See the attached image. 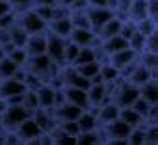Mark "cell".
I'll return each mask as SVG.
<instances>
[{
    "label": "cell",
    "mask_w": 158,
    "mask_h": 145,
    "mask_svg": "<svg viewBox=\"0 0 158 145\" xmlns=\"http://www.w3.org/2000/svg\"><path fill=\"white\" fill-rule=\"evenodd\" d=\"M32 112L24 104H6L2 112V125L6 130H15L19 123H23L26 117H30Z\"/></svg>",
    "instance_id": "1"
},
{
    "label": "cell",
    "mask_w": 158,
    "mask_h": 145,
    "mask_svg": "<svg viewBox=\"0 0 158 145\" xmlns=\"http://www.w3.org/2000/svg\"><path fill=\"white\" fill-rule=\"evenodd\" d=\"M17 23L26 30L28 35H30V34H37V32H45V30H47V23L34 11V8H30V10L19 13V15H17Z\"/></svg>",
    "instance_id": "2"
},
{
    "label": "cell",
    "mask_w": 158,
    "mask_h": 145,
    "mask_svg": "<svg viewBox=\"0 0 158 145\" xmlns=\"http://www.w3.org/2000/svg\"><path fill=\"white\" fill-rule=\"evenodd\" d=\"M47 34V48H45V54L58 65H65V60H63V48H65V41L63 37L52 34V32H45Z\"/></svg>",
    "instance_id": "3"
},
{
    "label": "cell",
    "mask_w": 158,
    "mask_h": 145,
    "mask_svg": "<svg viewBox=\"0 0 158 145\" xmlns=\"http://www.w3.org/2000/svg\"><path fill=\"white\" fill-rule=\"evenodd\" d=\"M15 134L21 139V143H24V141L26 143H37V139L43 134V130L39 128V125L35 123V119L30 115L23 123H19V126L15 128Z\"/></svg>",
    "instance_id": "4"
},
{
    "label": "cell",
    "mask_w": 158,
    "mask_h": 145,
    "mask_svg": "<svg viewBox=\"0 0 158 145\" xmlns=\"http://www.w3.org/2000/svg\"><path fill=\"white\" fill-rule=\"evenodd\" d=\"M114 10L112 8H106V6H88L86 8V15H88V19H89V24H91V30L97 34L101 28H102V24L108 21V19H112L114 17Z\"/></svg>",
    "instance_id": "5"
},
{
    "label": "cell",
    "mask_w": 158,
    "mask_h": 145,
    "mask_svg": "<svg viewBox=\"0 0 158 145\" xmlns=\"http://www.w3.org/2000/svg\"><path fill=\"white\" fill-rule=\"evenodd\" d=\"M67 39L73 41V43L78 45V47H91V45H95V43L99 41L97 34H95L91 28H74V26H73V30L69 32Z\"/></svg>",
    "instance_id": "6"
},
{
    "label": "cell",
    "mask_w": 158,
    "mask_h": 145,
    "mask_svg": "<svg viewBox=\"0 0 158 145\" xmlns=\"http://www.w3.org/2000/svg\"><path fill=\"white\" fill-rule=\"evenodd\" d=\"M63 97L67 102L78 106V108H89V101H88V89H80V88H73V86H63Z\"/></svg>",
    "instance_id": "7"
},
{
    "label": "cell",
    "mask_w": 158,
    "mask_h": 145,
    "mask_svg": "<svg viewBox=\"0 0 158 145\" xmlns=\"http://www.w3.org/2000/svg\"><path fill=\"white\" fill-rule=\"evenodd\" d=\"M45 32H37V34H30L28 35V39L24 43V50L28 52V56L45 54V48H47V34Z\"/></svg>",
    "instance_id": "8"
},
{
    "label": "cell",
    "mask_w": 158,
    "mask_h": 145,
    "mask_svg": "<svg viewBox=\"0 0 158 145\" xmlns=\"http://www.w3.org/2000/svg\"><path fill=\"white\" fill-rule=\"evenodd\" d=\"M26 91V84L17 78H4L0 80V99H8L13 95H23Z\"/></svg>",
    "instance_id": "9"
},
{
    "label": "cell",
    "mask_w": 158,
    "mask_h": 145,
    "mask_svg": "<svg viewBox=\"0 0 158 145\" xmlns=\"http://www.w3.org/2000/svg\"><path fill=\"white\" fill-rule=\"evenodd\" d=\"M95 114H97V121H99V126H101V125H106V123L119 117V106L114 101H106L95 110Z\"/></svg>",
    "instance_id": "10"
},
{
    "label": "cell",
    "mask_w": 158,
    "mask_h": 145,
    "mask_svg": "<svg viewBox=\"0 0 158 145\" xmlns=\"http://www.w3.org/2000/svg\"><path fill=\"white\" fill-rule=\"evenodd\" d=\"M47 30L52 32V34H56V35H60V37H63V39H67L69 32L73 30L71 17L67 15V17H58V19L48 21V23H47Z\"/></svg>",
    "instance_id": "11"
},
{
    "label": "cell",
    "mask_w": 158,
    "mask_h": 145,
    "mask_svg": "<svg viewBox=\"0 0 158 145\" xmlns=\"http://www.w3.org/2000/svg\"><path fill=\"white\" fill-rule=\"evenodd\" d=\"M134 60H138V54H136L130 47H125V48H121V50H117V52H114V54L108 56V61H110L112 65H115L119 71H121L125 65H128L130 61H134Z\"/></svg>",
    "instance_id": "12"
},
{
    "label": "cell",
    "mask_w": 158,
    "mask_h": 145,
    "mask_svg": "<svg viewBox=\"0 0 158 145\" xmlns=\"http://www.w3.org/2000/svg\"><path fill=\"white\" fill-rule=\"evenodd\" d=\"M35 97H37V106L39 108H54V88L48 86L47 82H43L41 86H37L35 89Z\"/></svg>",
    "instance_id": "13"
},
{
    "label": "cell",
    "mask_w": 158,
    "mask_h": 145,
    "mask_svg": "<svg viewBox=\"0 0 158 145\" xmlns=\"http://www.w3.org/2000/svg\"><path fill=\"white\" fill-rule=\"evenodd\" d=\"M127 17L132 21L147 17V0H130V4L127 6Z\"/></svg>",
    "instance_id": "14"
},
{
    "label": "cell",
    "mask_w": 158,
    "mask_h": 145,
    "mask_svg": "<svg viewBox=\"0 0 158 145\" xmlns=\"http://www.w3.org/2000/svg\"><path fill=\"white\" fill-rule=\"evenodd\" d=\"M139 97H143L149 104H158V82L149 80L143 86H139Z\"/></svg>",
    "instance_id": "15"
},
{
    "label": "cell",
    "mask_w": 158,
    "mask_h": 145,
    "mask_svg": "<svg viewBox=\"0 0 158 145\" xmlns=\"http://www.w3.org/2000/svg\"><path fill=\"white\" fill-rule=\"evenodd\" d=\"M99 75H101V78H102V82H104V84H112V82H115V80H119V78H121L119 69H117L115 65H112L108 60L101 63Z\"/></svg>",
    "instance_id": "16"
},
{
    "label": "cell",
    "mask_w": 158,
    "mask_h": 145,
    "mask_svg": "<svg viewBox=\"0 0 158 145\" xmlns=\"http://www.w3.org/2000/svg\"><path fill=\"white\" fill-rule=\"evenodd\" d=\"M8 34H10V41H11L15 47H24V43H26V39H28V34H26V30H24L17 21L8 28Z\"/></svg>",
    "instance_id": "17"
},
{
    "label": "cell",
    "mask_w": 158,
    "mask_h": 145,
    "mask_svg": "<svg viewBox=\"0 0 158 145\" xmlns=\"http://www.w3.org/2000/svg\"><path fill=\"white\" fill-rule=\"evenodd\" d=\"M82 77L86 78H93L95 75H99V69H101V61L99 60H93V61H88V63H80V65H73Z\"/></svg>",
    "instance_id": "18"
},
{
    "label": "cell",
    "mask_w": 158,
    "mask_h": 145,
    "mask_svg": "<svg viewBox=\"0 0 158 145\" xmlns=\"http://www.w3.org/2000/svg\"><path fill=\"white\" fill-rule=\"evenodd\" d=\"M119 119H123L127 125H130V126H138V125H141V121H143V117L138 114V112H134L130 106H123V108H119Z\"/></svg>",
    "instance_id": "19"
},
{
    "label": "cell",
    "mask_w": 158,
    "mask_h": 145,
    "mask_svg": "<svg viewBox=\"0 0 158 145\" xmlns=\"http://www.w3.org/2000/svg\"><path fill=\"white\" fill-rule=\"evenodd\" d=\"M93 60H97V50H95V47H93V45H91V47H80V48H78L76 58H74V61H73V65L88 63V61H93Z\"/></svg>",
    "instance_id": "20"
},
{
    "label": "cell",
    "mask_w": 158,
    "mask_h": 145,
    "mask_svg": "<svg viewBox=\"0 0 158 145\" xmlns=\"http://www.w3.org/2000/svg\"><path fill=\"white\" fill-rule=\"evenodd\" d=\"M17 67H21V65H17V63H15L13 60H10L8 56H2V58H0V80L11 78Z\"/></svg>",
    "instance_id": "21"
},
{
    "label": "cell",
    "mask_w": 158,
    "mask_h": 145,
    "mask_svg": "<svg viewBox=\"0 0 158 145\" xmlns=\"http://www.w3.org/2000/svg\"><path fill=\"white\" fill-rule=\"evenodd\" d=\"M136 23V30L138 32H141L143 35H151V34H154L156 32V19L154 17H143V19H139V21H134Z\"/></svg>",
    "instance_id": "22"
},
{
    "label": "cell",
    "mask_w": 158,
    "mask_h": 145,
    "mask_svg": "<svg viewBox=\"0 0 158 145\" xmlns=\"http://www.w3.org/2000/svg\"><path fill=\"white\" fill-rule=\"evenodd\" d=\"M145 41H147V35H143L141 32H138V30H136V32L128 37V47H130L138 56H139V54L145 50Z\"/></svg>",
    "instance_id": "23"
},
{
    "label": "cell",
    "mask_w": 158,
    "mask_h": 145,
    "mask_svg": "<svg viewBox=\"0 0 158 145\" xmlns=\"http://www.w3.org/2000/svg\"><path fill=\"white\" fill-rule=\"evenodd\" d=\"M58 126H60L65 134H69L71 138H74V139H76L78 134H80V128H78L76 119H73V121H58Z\"/></svg>",
    "instance_id": "24"
},
{
    "label": "cell",
    "mask_w": 158,
    "mask_h": 145,
    "mask_svg": "<svg viewBox=\"0 0 158 145\" xmlns=\"http://www.w3.org/2000/svg\"><path fill=\"white\" fill-rule=\"evenodd\" d=\"M10 60H13L17 65H24L28 61V52L24 50V47H15L10 54H6Z\"/></svg>",
    "instance_id": "25"
},
{
    "label": "cell",
    "mask_w": 158,
    "mask_h": 145,
    "mask_svg": "<svg viewBox=\"0 0 158 145\" xmlns=\"http://www.w3.org/2000/svg\"><path fill=\"white\" fill-rule=\"evenodd\" d=\"M151 106H152V104H149V102H147V101H145L143 97H138V99H136V101H134V102L130 104V108H132L134 112H138V114H139V115H141L143 119L147 117V114H149Z\"/></svg>",
    "instance_id": "26"
},
{
    "label": "cell",
    "mask_w": 158,
    "mask_h": 145,
    "mask_svg": "<svg viewBox=\"0 0 158 145\" xmlns=\"http://www.w3.org/2000/svg\"><path fill=\"white\" fill-rule=\"evenodd\" d=\"M8 2H10L11 11H15L17 15L30 10V8H34V0H8Z\"/></svg>",
    "instance_id": "27"
},
{
    "label": "cell",
    "mask_w": 158,
    "mask_h": 145,
    "mask_svg": "<svg viewBox=\"0 0 158 145\" xmlns=\"http://www.w3.org/2000/svg\"><path fill=\"white\" fill-rule=\"evenodd\" d=\"M52 8L54 6H45V4H34V11L45 21V23H48L50 19H52Z\"/></svg>",
    "instance_id": "28"
},
{
    "label": "cell",
    "mask_w": 158,
    "mask_h": 145,
    "mask_svg": "<svg viewBox=\"0 0 158 145\" xmlns=\"http://www.w3.org/2000/svg\"><path fill=\"white\" fill-rule=\"evenodd\" d=\"M15 21H17V13L10 10V11H6L2 17H0V28H10Z\"/></svg>",
    "instance_id": "29"
},
{
    "label": "cell",
    "mask_w": 158,
    "mask_h": 145,
    "mask_svg": "<svg viewBox=\"0 0 158 145\" xmlns=\"http://www.w3.org/2000/svg\"><path fill=\"white\" fill-rule=\"evenodd\" d=\"M147 15L156 19V15H158V0H147Z\"/></svg>",
    "instance_id": "30"
},
{
    "label": "cell",
    "mask_w": 158,
    "mask_h": 145,
    "mask_svg": "<svg viewBox=\"0 0 158 145\" xmlns=\"http://www.w3.org/2000/svg\"><path fill=\"white\" fill-rule=\"evenodd\" d=\"M11 8H10V2L8 0H0V17H2L6 11H10Z\"/></svg>",
    "instance_id": "31"
},
{
    "label": "cell",
    "mask_w": 158,
    "mask_h": 145,
    "mask_svg": "<svg viewBox=\"0 0 158 145\" xmlns=\"http://www.w3.org/2000/svg\"><path fill=\"white\" fill-rule=\"evenodd\" d=\"M34 4H45V6H54V4H58V0H34Z\"/></svg>",
    "instance_id": "32"
},
{
    "label": "cell",
    "mask_w": 158,
    "mask_h": 145,
    "mask_svg": "<svg viewBox=\"0 0 158 145\" xmlns=\"http://www.w3.org/2000/svg\"><path fill=\"white\" fill-rule=\"evenodd\" d=\"M71 2H73V0H58V4H61V6H71Z\"/></svg>",
    "instance_id": "33"
},
{
    "label": "cell",
    "mask_w": 158,
    "mask_h": 145,
    "mask_svg": "<svg viewBox=\"0 0 158 145\" xmlns=\"http://www.w3.org/2000/svg\"><path fill=\"white\" fill-rule=\"evenodd\" d=\"M4 56V52H2V47H0V58H2Z\"/></svg>",
    "instance_id": "34"
}]
</instances>
